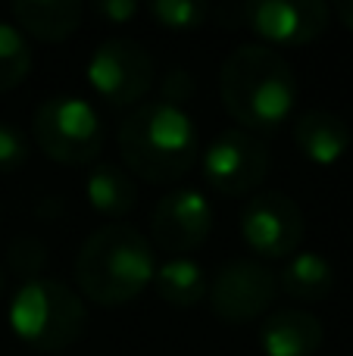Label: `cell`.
Segmentation results:
<instances>
[{
  "label": "cell",
  "instance_id": "1",
  "mask_svg": "<svg viewBox=\"0 0 353 356\" xmlns=\"http://www.w3.org/2000/svg\"><path fill=\"white\" fill-rule=\"evenodd\" d=\"M219 97L244 131H272L294 113L297 75L269 44H241L219 69Z\"/></svg>",
  "mask_w": 353,
  "mask_h": 356
},
{
  "label": "cell",
  "instance_id": "2",
  "mask_svg": "<svg viewBox=\"0 0 353 356\" xmlns=\"http://www.w3.org/2000/svg\"><path fill=\"white\" fill-rule=\"evenodd\" d=\"M119 154L129 175L150 184H175L200 156L197 125L181 106L163 100L138 104L119 125Z\"/></svg>",
  "mask_w": 353,
  "mask_h": 356
},
{
  "label": "cell",
  "instance_id": "3",
  "mask_svg": "<svg viewBox=\"0 0 353 356\" xmlns=\"http://www.w3.org/2000/svg\"><path fill=\"white\" fill-rule=\"evenodd\" d=\"M156 272L154 247L138 228L113 222L81 241L75 253L79 291L97 307H125L144 294Z\"/></svg>",
  "mask_w": 353,
  "mask_h": 356
},
{
  "label": "cell",
  "instance_id": "4",
  "mask_svg": "<svg viewBox=\"0 0 353 356\" xmlns=\"http://www.w3.org/2000/svg\"><path fill=\"white\" fill-rule=\"evenodd\" d=\"M10 328L22 344L41 353H60L85 334V300L60 278H35L19 284L6 307Z\"/></svg>",
  "mask_w": 353,
  "mask_h": 356
},
{
  "label": "cell",
  "instance_id": "5",
  "mask_svg": "<svg viewBox=\"0 0 353 356\" xmlns=\"http://www.w3.org/2000/svg\"><path fill=\"white\" fill-rule=\"evenodd\" d=\"M31 138L50 160L63 166H88L104 147V122L91 100L75 94H54L38 104L31 116Z\"/></svg>",
  "mask_w": 353,
  "mask_h": 356
},
{
  "label": "cell",
  "instance_id": "6",
  "mask_svg": "<svg viewBox=\"0 0 353 356\" xmlns=\"http://www.w3.org/2000/svg\"><path fill=\"white\" fill-rule=\"evenodd\" d=\"M91 88L113 106H138L154 88V60L135 38H106L88 56Z\"/></svg>",
  "mask_w": 353,
  "mask_h": 356
},
{
  "label": "cell",
  "instance_id": "7",
  "mask_svg": "<svg viewBox=\"0 0 353 356\" xmlns=\"http://www.w3.org/2000/svg\"><path fill=\"white\" fill-rule=\"evenodd\" d=\"M241 234L256 257L288 259L304 244V209L285 191H260L241 209Z\"/></svg>",
  "mask_w": 353,
  "mask_h": 356
},
{
  "label": "cell",
  "instance_id": "8",
  "mask_svg": "<svg viewBox=\"0 0 353 356\" xmlns=\"http://www.w3.org/2000/svg\"><path fill=\"white\" fill-rule=\"evenodd\" d=\"M269 175V147L260 135L225 129L204 150V178L229 197H247Z\"/></svg>",
  "mask_w": 353,
  "mask_h": 356
},
{
  "label": "cell",
  "instance_id": "9",
  "mask_svg": "<svg viewBox=\"0 0 353 356\" xmlns=\"http://www.w3.org/2000/svg\"><path fill=\"white\" fill-rule=\"evenodd\" d=\"M275 294H279V278L269 266H263L260 259H231L213 275L206 300L222 322L244 325L269 313Z\"/></svg>",
  "mask_w": 353,
  "mask_h": 356
},
{
  "label": "cell",
  "instance_id": "10",
  "mask_svg": "<svg viewBox=\"0 0 353 356\" xmlns=\"http://www.w3.org/2000/svg\"><path fill=\"white\" fill-rule=\"evenodd\" d=\"M154 244L169 257H188L213 232V207L197 188H175L156 200L150 213Z\"/></svg>",
  "mask_w": 353,
  "mask_h": 356
},
{
  "label": "cell",
  "instance_id": "11",
  "mask_svg": "<svg viewBox=\"0 0 353 356\" xmlns=\"http://www.w3.org/2000/svg\"><path fill=\"white\" fill-rule=\"evenodd\" d=\"M244 25L279 47H304L329 29L331 10L322 0H254L244 3Z\"/></svg>",
  "mask_w": 353,
  "mask_h": 356
},
{
  "label": "cell",
  "instance_id": "12",
  "mask_svg": "<svg viewBox=\"0 0 353 356\" xmlns=\"http://www.w3.org/2000/svg\"><path fill=\"white\" fill-rule=\"evenodd\" d=\"M325 341V325L310 309H275L260 325V347L266 356H316Z\"/></svg>",
  "mask_w": 353,
  "mask_h": 356
},
{
  "label": "cell",
  "instance_id": "13",
  "mask_svg": "<svg viewBox=\"0 0 353 356\" xmlns=\"http://www.w3.org/2000/svg\"><path fill=\"white\" fill-rule=\"evenodd\" d=\"M350 125L331 110H304L294 119V144L316 166H335L350 150Z\"/></svg>",
  "mask_w": 353,
  "mask_h": 356
},
{
  "label": "cell",
  "instance_id": "14",
  "mask_svg": "<svg viewBox=\"0 0 353 356\" xmlns=\"http://www.w3.org/2000/svg\"><path fill=\"white\" fill-rule=\"evenodd\" d=\"M13 22L22 29L25 38L38 41H66L72 31H79L85 6L79 0H16L10 6Z\"/></svg>",
  "mask_w": 353,
  "mask_h": 356
},
{
  "label": "cell",
  "instance_id": "15",
  "mask_svg": "<svg viewBox=\"0 0 353 356\" xmlns=\"http://www.w3.org/2000/svg\"><path fill=\"white\" fill-rule=\"evenodd\" d=\"M279 288L288 297L304 303H319L331 294L335 288V266L322 257V253L297 250L294 257H288L285 269L279 272Z\"/></svg>",
  "mask_w": 353,
  "mask_h": 356
},
{
  "label": "cell",
  "instance_id": "16",
  "mask_svg": "<svg viewBox=\"0 0 353 356\" xmlns=\"http://www.w3.org/2000/svg\"><path fill=\"white\" fill-rule=\"evenodd\" d=\"M85 197L100 216L119 219L135 209L138 184L129 175V169L116 166V163H94L85 178Z\"/></svg>",
  "mask_w": 353,
  "mask_h": 356
},
{
  "label": "cell",
  "instance_id": "17",
  "mask_svg": "<svg viewBox=\"0 0 353 356\" xmlns=\"http://www.w3.org/2000/svg\"><path fill=\"white\" fill-rule=\"evenodd\" d=\"M154 288L169 307H197L206 300L210 278L206 269L191 257H169L154 272Z\"/></svg>",
  "mask_w": 353,
  "mask_h": 356
},
{
  "label": "cell",
  "instance_id": "18",
  "mask_svg": "<svg viewBox=\"0 0 353 356\" xmlns=\"http://www.w3.org/2000/svg\"><path fill=\"white\" fill-rule=\"evenodd\" d=\"M31 72V44L16 22L0 19V91H13Z\"/></svg>",
  "mask_w": 353,
  "mask_h": 356
},
{
  "label": "cell",
  "instance_id": "19",
  "mask_svg": "<svg viewBox=\"0 0 353 356\" xmlns=\"http://www.w3.org/2000/svg\"><path fill=\"white\" fill-rule=\"evenodd\" d=\"M50 263V250L38 234H16L6 247V269L19 278V282H35L44 278V269Z\"/></svg>",
  "mask_w": 353,
  "mask_h": 356
},
{
  "label": "cell",
  "instance_id": "20",
  "mask_svg": "<svg viewBox=\"0 0 353 356\" xmlns=\"http://www.w3.org/2000/svg\"><path fill=\"white\" fill-rule=\"evenodd\" d=\"M147 13L163 25V29L194 31L206 22L210 6L200 3V0H154V3L147 6Z\"/></svg>",
  "mask_w": 353,
  "mask_h": 356
},
{
  "label": "cell",
  "instance_id": "21",
  "mask_svg": "<svg viewBox=\"0 0 353 356\" xmlns=\"http://www.w3.org/2000/svg\"><path fill=\"white\" fill-rule=\"evenodd\" d=\"M28 160V135L16 122H0V172H16Z\"/></svg>",
  "mask_w": 353,
  "mask_h": 356
},
{
  "label": "cell",
  "instance_id": "22",
  "mask_svg": "<svg viewBox=\"0 0 353 356\" xmlns=\"http://www.w3.org/2000/svg\"><path fill=\"white\" fill-rule=\"evenodd\" d=\"M194 91H197V81H194V75L181 66H172L160 81V100L163 104L181 106V110H185V104L194 97Z\"/></svg>",
  "mask_w": 353,
  "mask_h": 356
},
{
  "label": "cell",
  "instance_id": "23",
  "mask_svg": "<svg viewBox=\"0 0 353 356\" xmlns=\"http://www.w3.org/2000/svg\"><path fill=\"white\" fill-rule=\"evenodd\" d=\"M138 10H141V6H138L135 0H97V3H94V13L104 16L106 22H113V25H122V22H129V19H135Z\"/></svg>",
  "mask_w": 353,
  "mask_h": 356
},
{
  "label": "cell",
  "instance_id": "24",
  "mask_svg": "<svg viewBox=\"0 0 353 356\" xmlns=\"http://www.w3.org/2000/svg\"><path fill=\"white\" fill-rule=\"evenodd\" d=\"M335 13H338V19H341V22L353 31V0H341V3H335Z\"/></svg>",
  "mask_w": 353,
  "mask_h": 356
},
{
  "label": "cell",
  "instance_id": "25",
  "mask_svg": "<svg viewBox=\"0 0 353 356\" xmlns=\"http://www.w3.org/2000/svg\"><path fill=\"white\" fill-rule=\"evenodd\" d=\"M6 291V275H3V266H0V294Z\"/></svg>",
  "mask_w": 353,
  "mask_h": 356
}]
</instances>
